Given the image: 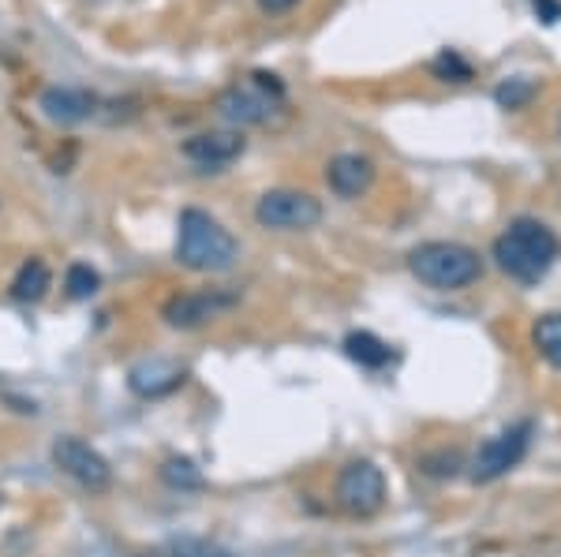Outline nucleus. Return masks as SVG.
Returning a JSON list of instances; mask_svg holds the SVG:
<instances>
[{
    "mask_svg": "<svg viewBox=\"0 0 561 557\" xmlns=\"http://www.w3.org/2000/svg\"><path fill=\"white\" fill-rule=\"evenodd\" d=\"M53 285V274L49 266L42 263V258H26V263L20 266V274H15L12 281V295L20 303H38L45 292H49Z\"/></svg>",
    "mask_w": 561,
    "mask_h": 557,
    "instance_id": "obj_15",
    "label": "nucleus"
},
{
    "mask_svg": "<svg viewBox=\"0 0 561 557\" xmlns=\"http://www.w3.org/2000/svg\"><path fill=\"white\" fill-rule=\"evenodd\" d=\"M531 434H536V423L531 419H520V423L505 427L502 434H494L479 453L472 456V483H494L502 479L505 472H513L524 461L531 445Z\"/></svg>",
    "mask_w": 561,
    "mask_h": 557,
    "instance_id": "obj_5",
    "label": "nucleus"
},
{
    "mask_svg": "<svg viewBox=\"0 0 561 557\" xmlns=\"http://www.w3.org/2000/svg\"><path fill=\"white\" fill-rule=\"evenodd\" d=\"M300 0H259V8L262 12H270V15H277V12H288V8H296Z\"/></svg>",
    "mask_w": 561,
    "mask_h": 557,
    "instance_id": "obj_24",
    "label": "nucleus"
},
{
    "mask_svg": "<svg viewBox=\"0 0 561 557\" xmlns=\"http://www.w3.org/2000/svg\"><path fill=\"white\" fill-rule=\"evenodd\" d=\"M531 340H536L539 356L547 359L554 371H561V311L542 314L536 322V329H531Z\"/></svg>",
    "mask_w": 561,
    "mask_h": 557,
    "instance_id": "obj_17",
    "label": "nucleus"
},
{
    "mask_svg": "<svg viewBox=\"0 0 561 557\" xmlns=\"http://www.w3.org/2000/svg\"><path fill=\"white\" fill-rule=\"evenodd\" d=\"M240 258L237 236L198 206L180 210L176 221V263L192 274H225Z\"/></svg>",
    "mask_w": 561,
    "mask_h": 557,
    "instance_id": "obj_2",
    "label": "nucleus"
},
{
    "mask_svg": "<svg viewBox=\"0 0 561 557\" xmlns=\"http://www.w3.org/2000/svg\"><path fill=\"white\" fill-rule=\"evenodd\" d=\"M53 464L90 494H105L113 487V468H108V461L94 445H87L83 438H71V434L57 438V442H53Z\"/></svg>",
    "mask_w": 561,
    "mask_h": 557,
    "instance_id": "obj_7",
    "label": "nucleus"
},
{
    "mask_svg": "<svg viewBox=\"0 0 561 557\" xmlns=\"http://www.w3.org/2000/svg\"><path fill=\"white\" fill-rule=\"evenodd\" d=\"M325 184L341 199H359L375 184V161L364 154H337L325 165Z\"/></svg>",
    "mask_w": 561,
    "mask_h": 557,
    "instance_id": "obj_13",
    "label": "nucleus"
},
{
    "mask_svg": "<svg viewBox=\"0 0 561 557\" xmlns=\"http://www.w3.org/2000/svg\"><path fill=\"white\" fill-rule=\"evenodd\" d=\"M243 150H248V139L240 131H198L184 142V158L195 161L198 169H210V173L232 165Z\"/></svg>",
    "mask_w": 561,
    "mask_h": 557,
    "instance_id": "obj_11",
    "label": "nucleus"
},
{
    "mask_svg": "<svg viewBox=\"0 0 561 557\" xmlns=\"http://www.w3.org/2000/svg\"><path fill=\"white\" fill-rule=\"evenodd\" d=\"M420 468L427 475H434V479H454V475L465 468V461H460V453H454V449H442V453L423 456Z\"/></svg>",
    "mask_w": 561,
    "mask_h": 557,
    "instance_id": "obj_21",
    "label": "nucleus"
},
{
    "mask_svg": "<svg viewBox=\"0 0 561 557\" xmlns=\"http://www.w3.org/2000/svg\"><path fill=\"white\" fill-rule=\"evenodd\" d=\"M536 94H539V83H536V79H528V76H510V79H502V83L494 86L497 109H510V113L528 109Z\"/></svg>",
    "mask_w": 561,
    "mask_h": 557,
    "instance_id": "obj_16",
    "label": "nucleus"
},
{
    "mask_svg": "<svg viewBox=\"0 0 561 557\" xmlns=\"http://www.w3.org/2000/svg\"><path fill=\"white\" fill-rule=\"evenodd\" d=\"M494 263L505 277L520 285H536L554 269L561 255V240L547 221L539 218H517L502 229L494 240Z\"/></svg>",
    "mask_w": 561,
    "mask_h": 557,
    "instance_id": "obj_1",
    "label": "nucleus"
},
{
    "mask_svg": "<svg viewBox=\"0 0 561 557\" xmlns=\"http://www.w3.org/2000/svg\"><path fill=\"white\" fill-rule=\"evenodd\" d=\"M337 506L348 517H375L386 506V475L370 461H352L337 475Z\"/></svg>",
    "mask_w": 561,
    "mask_h": 557,
    "instance_id": "obj_6",
    "label": "nucleus"
},
{
    "mask_svg": "<svg viewBox=\"0 0 561 557\" xmlns=\"http://www.w3.org/2000/svg\"><path fill=\"white\" fill-rule=\"evenodd\" d=\"M98 94L87 86H45L38 97V109L49 124H60V128H76V124L90 120L98 113Z\"/></svg>",
    "mask_w": 561,
    "mask_h": 557,
    "instance_id": "obj_9",
    "label": "nucleus"
},
{
    "mask_svg": "<svg viewBox=\"0 0 561 557\" xmlns=\"http://www.w3.org/2000/svg\"><path fill=\"white\" fill-rule=\"evenodd\" d=\"M536 15L547 26H554L561 20V0H536Z\"/></svg>",
    "mask_w": 561,
    "mask_h": 557,
    "instance_id": "obj_23",
    "label": "nucleus"
},
{
    "mask_svg": "<svg viewBox=\"0 0 561 557\" xmlns=\"http://www.w3.org/2000/svg\"><path fill=\"white\" fill-rule=\"evenodd\" d=\"M229 307H237V295L232 292H217V289L214 292H184V295H173V300L161 307V318H165V326H173V329H198Z\"/></svg>",
    "mask_w": 561,
    "mask_h": 557,
    "instance_id": "obj_8",
    "label": "nucleus"
},
{
    "mask_svg": "<svg viewBox=\"0 0 561 557\" xmlns=\"http://www.w3.org/2000/svg\"><path fill=\"white\" fill-rule=\"evenodd\" d=\"M431 71L442 83H472V65H468L457 49H442L438 57L431 60Z\"/></svg>",
    "mask_w": 561,
    "mask_h": 557,
    "instance_id": "obj_20",
    "label": "nucleus"
},
{
    "mask_svg": "<svg viewBox=\"0 0 561 557\" xmlns=\"http://www.w3.org/2000/svg\"><path fill=\"white\" fill-rule=\"evenodd\" d=\"M169 554H173V557H232L225 546L210 543V538H195V535L176 538V543L169 546Z\"/></svg>",
    "mask_w": 561,
    "mask_h": 557,
    "instance_id": "obj_22",
    "label": "nucleus"
},
{
    "mask_svg": "<svg viewBox=\"0 0 561 557\" xmlns=\"http://www.w3.org/2000/svg\"><path fill=\"white\" fill-rule=\"evenodd\" d=\"M187 382V371L173 359H142L128 371V385L135 397H147V401H158V397H169L176 393L180 385Z\"/></svg>",
    "mask_w": 561,
    "mask_h": 557,
    "instance_id": "obj_12",
    "label": "nucleus"
},
{
    "mask_svg": "<svg viewBox=\"0 0 561 557\" xmlns=\"http://www.w3.org/2000/svg\"><path fill=\"white\" fill-rule=\"evenodd\" d=\"M255 221L270 232H307L322 221V202L296 187H274L255 202Z\"/></svg>",
    "mask_w": 561,
    "mask_h": 557,
    "instance_id": "obj_4",
    "label": "nucleus"
},
{
    "mask_svg": "<svg viewBox=\"0 0 561 557\" xmlns=\"http://www.w3.org/2000/svg\"><path fill=\"white\" fill-rule=\"evenodd\" d=\"M341 348H345V356L352 363L364 367V371H382L389 359H393V348H389L382 337L367 334V329H352Z\"/></svg>",
    "mask_w": 561,
    "mask_h": 557,
    "instance_id": "obj_14",
    "label": "nucleus"
},
{
    "mask_svg": "<svg viewBox=\"0 0 561 557\" xmlns=\"http://www.w3.org/2000/svg\"><path fill=\"white\" fill-rule=\"evenodd\" d=\"M558 135H561V113H558Z\"/></svg>",
    "mask_w": 561,
    "mask_h": 557,
    "instance_id": "obj_25",
    "label": "nucleus"
},
{
    "mask_svg": "<svg viewBox=\"0 0 561 557\" xmlns=\"http://www.w3.org/2000/svg\"><path fill=\"white\" fill-rule=\"evenodd\" d=\"M409 269L420 285L438 292H460L483 277V258L479 251L457 240H427V244L412 247Z\"/></svg>",
    "mask_w": 561,
    "mask_h": 557,
    "instance_id": "obj_3",
    "label": "nucleus"
},
{
    "mask_svg": "<svg viewBox=\"0 0 561 557\" xmlns=\"http://www.w3.org/2000/svg\"><path fill=\"white\" fill-rule=\"evenodd\" d=\"M274 105H277V97L266 94L255 79H251L248 86L237 83L217 94V113H221L229 124H240V128L243 124H266L270 113H274Z\"/></svg>",
    "mask_w": 561,
    "mask_h": 557,
    "instance_id": "obj_10",
    "label": "nucleus"
},
{
    "mask_svg": "<svg viewBox=\"0 0 561 557\" xmlns=\"http://www.w3.org/2000/svg\"><path fill=\"white\" fill-rule=\"evenodd\" d=\"M65 289L71 300H90V295L102 289V277H98V269L90 263H71L65 274Z\"/></svg>",
    "mask_w": 561,
    "mask_h": 557,
    "instance_id": "obj_19",
    "label": "nucleus"
},
{
    "mask_svg": "<svg viewBox=\"0 0 561 557\" xmlns=\"http://www.w3.org/2000/svg\"><path fill=\"white\" fill-rule=\"evenodd\" d=\"M161 479H165V487H173V490H203L206 487L203 472H198L195 461H187V456H169V461L161 464Z\"/></svg>",
    "mask_w": 561,
    "mask_h": 557,
    "instance_id": "obj_18",
    "label": "nucleus"
}]
</instances>
